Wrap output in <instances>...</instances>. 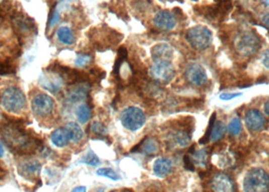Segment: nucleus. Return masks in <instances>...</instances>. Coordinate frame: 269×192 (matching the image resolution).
<instances>
[{"instance_id": "7", "label": "nucleus", "mask_w": 269, "mask_h": 192, "mask_svg": "<svg viewBox=\"0 0 269 192\" xmlns=\"http://www.w3.org/2000/svg\"><path fill=\"white\" fill-rule=\"evenodd\" d=\"M120 122L123 128H125L126 130L136 132L145 125L146 116L142 110L134 107H129L122 111L120 115Z\"/></svg>"}, {"instance_id": "33", "label": "nucleus", "mask_w": 269, "mask_h": 192, "mask_svg": "<svg viewBox=\"0 0 269 192\" xmlns=\"http://www.w3.org/2000/svg\"><path fill=\"white\" fill-rule=\"evenodd\" d=\"M92 61V56L88 55V54H80L77 56L76 60H75V64L77 67L80 68H84L86 66H88Z\"/></svg>"}, {"instance_id": "29", "label": "nucleus", "mask_w": 269, "mask_h": 192, "mask_svg": "<svg viewBox=\"0 0 269 192\" xmlns=\"http://www.w3.org/2000/svg\"><path fill=\"white\" fill-rule=\"evenodd\" d=\"M15 73H16V68L10 61L7 60L5 62H0V76L11 75Z\"/></svg>"}, {"instance_id": "42", "label": "nucleus", "mask_w": 269, "mask_h": 192, "mask_svg": "<svg viewBox=\"0 0 269 192\" xmlns=\"http://www.w3.org/2000/svg\"><path fill=\"white\" fill-rule=\"evenodd\" d=\"M5 155V149H4V146L3 144L0 143V158H3Z\"/></svg>"}, {"instance_id": "36", "label": "nucleus", "mask_w": 269, "mask_h": 192, "mask_svg": "<svg viewBox=\"0 0 269 192\" xmlns=\"http://www.w3.org/2000/svg\"><path fill=\"white\" fill-rule=\"evenodd\" d=\"M262 64L265 68L269 69V49H267L262 55Z\"/></svg>"}, {"instance_id": "37", "label": "nucleus", "mask_w": 269, "mask_h": 192, "mask_svg": "<svg viewBox=\"0 0 269 192\" xmlns=\"http://www.w3.org/2000/svg\"><path fill=\"white\" fill-rule=\"evenodd\" d=\"M241 93H230V94H222L220 96V99L223 100V101H230V100H233L235 98H238V96H240Z\"/></svg>"}, {"instance_id": "43", "label": "nucleus", "mask_w": 269, "mask_h": 192, "mask_svg": "<svg viewBox=\"0 0 269 192\" xmlns=\"http://www.w3.org/2000/svg\"><path fill=\"white\" fill-rule=\"evenodd\" d=\"M122 192H133V191L130 189H124V190H122Z\"/></svg>"}, {"instance_id": "45", "label": "nucleus", "mask_w": 269, "mask_h": 192, "mask_svg": "<svg viewBox=\"0 0 269 192\" xmlns=\"http://www.w3.org/2000/svg\"><path fill=\"white\" fill-rule=\"evenodd\" d=\"M3 2H4V0H0V4H2V3H3Z\"/></svg>"}, {"instance_id": "9", "label": "nucleus", "mask_w": 269, "mask_h": 192, "mask_svg": "<svg viewBox=\"0 0 269 192\" xmlns=\"http://www.w3.org/2000/svg\"><path fill=\"white\" fill-rule=\"evenodd\" d=\"M184 74L187 82L194 87L204 86L208 81V75L205 68L197 63L187 65Z\"/></svg>"}, {"instance_id": "41", "label": "nucleus", "mask_w": 269, "mask_h": 192, "mask_svg": "<svg viewBox=\"0 0 269 192\" xmlns=\"http://www.w3.org/2000/svg\"><path fill=\"white\" fill-rule=\"evenodd\" d=\"M264 111H265L266 115L269 116V101L266 102V104H265V106H264Z\"/></svg>"}, {"instance_id": "44", "label": "nucleus", "mask_w": 269, "mask_h": 192, "mask_svg": "<svg viewBox=\"0 0 269 192\" xmlns=\"http://www.w3.org/2000/svg\"><path fill=\"white\" fill-rule=\"evenodd\" d=\"M97 192H103V189H102V188H101V189H99V190H98V191H97Z\"/></svg>"}, {"instance_id": "22", "label": "nucleus", "mask_w": 269, "mask_h": 192, "mask_svg": "<svg viewBox=\"0 0 269 192\" xmlns=\"http://www.w3.org/2000/svg\"><path fill=\"white\" fill-rule=\"evenodd\" d=\"M57 38L64 45L71 46L75 43V36H74L72 30L67 28V27H61L58 29Z\"/></svg>"}, {"instance_id": "8", "label": "nucleus", "mask_w": 269, "mask_h": 192, "mask_svg": "<svg viewBox=\"0 0 269 192\" xmlns=\"http://www.w3.org/2000/svg\"><path fill=\"white\" fill-rule=\"evenodd\" d=\"M32 109L36 116L40 118H47L52 115L55 110V101L48 94L40 93L34 98Z\"/></svg>"}, {"instance_id": "31", "label": "nucleus", "mask_w": 269, "mask_h": 192, "mask_svg": "<svg viewBox=\"0 0 269 192\" xmlns=\"http://www.w3.org/2000/svg\"><path fill=\"white\" fill-rule=\"evenodd\" d=\"M229 133L233 136H239L242 131V124L239 119H233L228 127Z\"/></svg>"}, {"instance_id": "17", "label": "nucleus", "mask_w": 269, "mask_h": 192, "mask_svg": "<svg viewBox=\"0 0 269 192\" xmlns=\"http://www.w3.org/2000/svg\"><path fill=\"white\" fill-rule=\"evenodd\" d=\"M151 55L154 61H158V60L170 61L173 57V50L171 46H169L168 44L161 43L152 48Z\"/></svg>"}, {"instance_id": "20", "label": "nucleus", "mask_w": 269, "mask_h": 192, "mask_svg": "<svg viewBox=\"0 0 269 192\" xmlns=\"http://www.w3.org/2000/svg\"><path fill=\"white\" fill-rule=\"evenodd\" d=\"M172 168H173V164L167 158H159L155 161L153 165L154 173L159 177H165L169 175L172 171Z\"/></svg>"}, {"instance_id": "3", "label": "nucleus", "mask_w": 269, "mask_h": 192, "mask_svg": "<svg viewBox=\"0 0 269 192\" xmlns=\"http://www.w3.org/2000/svg\"><path fill=\"white\" fill-rule=\"evenodd\" d=\"M243 187L245 192H268L269 175L262 168L250 169L244 178Z\"/></svg>"}, {"instance_id": "28", "label": "nucleus", "mask_w": 269, "mask_h": 192, "mask_svg": "<svg viewBox=\"0 0 269 192\" xmlns=\"http://www.w3.org/2000/svg\"><path fill=\"white\" fill-rule=\"evenodd\" d=\"M81 163H84V164H87V165H90V166H98L99 165V158L92 152V151H89L86 153L85 156L82 157V159L80 160Z\"/></svg>"}, {"instance_id": "34", "label": "nucleus", "mask_w": 269, "mask_h": 192, "mask_svg": "<svg viewBox=\"0 0 269 192\" xmlns=\"http://www.w3.org/2000/svg\"><path fill=\"white\" fill-rule=\"evenodd\" d=\"M90 75H92L95 79H97L98 81L102 80L105 77V72L101 69H99L98 67H94L92 69H90Z\"/></svg>"}, {"instance_id": "25", "label": "nucleus", "mask_w": 269, "mask_h": 192, "mask_svg": "<svg viewBox=\"0 0 269 192\" xmlns=\"http://www.w3.org/2000/svg\"><path fill=\"white\" fill-rule=\"evenodd\" d=\"M76 117L82 124L87 123L91 119V109L87 105H80L76 110Z\"/></svg>"}, {"instance_id": "10", "label": "nucleus", "mask_w": 269, "mask_h": 192, "mask_svg": "<svg viewBox=\"0 0 269 192\" xmlns=\"http://www.w3.org/2000/svg\"><path fill=\"white\" fill-rule=\"evenodd\" d=\"M211 188L213 192H236L234 180L225 173H218L213 176Z\"/></svg>"}, {"instance_id": "1", "label": "nucleus", "mask_w": 269, "mask_h": 192, "mask_svg": "<svg viewBox=\"0 0 269 192\" xmlns=\"http://www.w3.org/2000/svg\"><path fill=\"white\" fill-rule=\"evenodd\" d=\"M0 138L17 155H32L41 146V141L25 130L24 122H9L0 127Z\"/></svg>"}, {"instance_id": "4", "label": "nucleus", "mask_w": 269, "mask_h": 192, "mask_svg": "<svg viewBox=\"0 0 269 192\" xmlns=\"http://www.w3.org/2000/svg\"><path fill=\"white\" fill-rule=\"evenodd\" d=\"M0 103L6 111L14 114L21 113L27 106L25 93L19 87L15 86L9 87L3 92L0 96Z\"/></svg>"}, {"instance_id": "11", "label": "nucleus", "mask_w": 269, "mask_h": 192, "mask_svg": "<svg viewBox=\"0 0 269 192\" xmlns=\"http://www.w3.org/2000/svg\"><path fill=\"white\" fill-rule=\"evenodd\" d=\"M13 25L15 27V31L19 36L27 37L36 33V25L35 23L25 15L17 14L13 17Z\"/></svg>"}, {"instance_id": "14", "label": "nucleus", "mask_w": 269, "mask_h": 192, "mask_svg": "<svg viewBox=\"0 0 269 192\" xmlns=\"http://www.w3.org/2000/svg\"><path fill=\"white\" fill-rule=\"evenodd\" d=\"M245 123L248 129L254 132L261 131L266 126V119L257 110H250L245 115Z\"/></svg>"}, {"instance_id": "13", "label": "nucleus", "mask_w": 269, "mask_h": 192, "mask_svg": "<svg viewBox=\"0 0 269 192\" xmlns=\"http://www.w3.org/2000/svg\"><path fill=\"white\" fill-rule=\"evenodd\" d=\"M90 84L88 83H79L71 85L70 88H68L66 98L70 103L77 104L80 102H83L89 93Z\"/></svg>"}, {"instance_id": "35", "label": "nucleus", "mask_w": 269, "mask_h": 192, "mask_svg": "<svg viewBox=\"0 0 269 192\" xmlns=\"http://www.w3.org/2000/svg\"><path fill=\"white\" fill-rule=\"evenodd\" d=\"M183 162H184V167L186 170H189V171H194V164H193V161L191 160V158L188 156V155H185L184 158H183Z\"/></svg>"}, {"instance_id": "5", "label": "nucleus", "mask_w": 269, "mask_h": 192, "mask_svg": "<svg viewBox=\"0 0 269 192\" xmlns=\"http://www.w3.org/2000/svg\"><path fill=\"white\" fill-rule=\"evenodd\" d=\"M189 46L195 51L208 49L213 42L212 32L205 26H195L190 28L185 35Z\"/></svg>"}, {"instance_id": "32", "label": "nucleus", "mask_w": 269, "mask_h": 192, "mask_svg": "<svg viewBox=\"0 0 269 192\" xmlns=\"http://www.w3.org/2000/svg\"><path fill=\"white\" fill-rule=\"evenodd\" d=\"M96 174L99 175V176H104V177H107L111 180H114V181H117L120 179V177L111 169V168H100L96 171Z\"/></svg>"}, {"instance_id": "12", "label": "nucleus", "mask_w": 269, "mask_h": 192, "mask_svg": "<svg viewBox=\"0 0 269 192\" xmlns=\"http://www.w3.org/2000/svg\"><path fill=\"white\" fill-rule=\"evenodd\" d=\"M40 84L43 88L49 90L50 92L54 94H57L63 89L65 82L57 73L48 71V72H44L41 75Z\"/></svg>"}, {"instance_id": "15", "label": "nucleus", "mask_w": 269, "mask_h": 192, "mask_svg": "<svg viewBox=\"0 0 269 192\" xmlns=\"http://www.w3.org/2000/svg\"><path fill=\"white\" fill-rule=\"evenodd\" d=\"M153 23L158 29L162 31H171L175 28L177 21L175 16L170 12L161 11L155 16Z\"/></svg>"}, {"instance_id": "19", "label": "nucleus", "mask_w": 269, "mask_h": 192, "mask_svg": "<svg viewBox=\"0 0 269 192\" xmlns=\"http://www.w3.org/2000/svg\"><path fill=\"white\" fill-rule=\"evenodd\" d=\"M168 137H169L171 144H174V146H178L180 148L188 146V144L190 143V140H191L190 134L183 129L172 131L168 135Z\"/></svg>"}, {"instance_id": "23", "label": "nucleus", "mask_w": 269, "mask_h": 192, "mask_svg": "<svg viewBox=\"0 0 269 192\" xmlns=\"http://www.w3.org/2000/svg\"><path fill=\"white\" fill-rule=\"evenodd\" d=\"M66 129L70 135V140L74 143H77L79 141H81L84 137V133L82 131V129L80 128V126L76 123H68L66 126Z\"/></svg>"}, {"instance_id": "38", "label": "nucleus", "mask_w": 269, "mask_h": 192, "mask_svg": "<svg viewBox=\"0 0 269 192\" xmlns=\"http://www.w3.org/2000/svg\"><path fill=\"white\" fill-rule=\"evenodd\" d=\"M263 25L266 27V29L269 31V14H266L262 19Z\"/></svg>"}, {"instance_id": "40", "label": "nucleus", "mask_w": 269, "mask_h": 192, "mask_svg": "<svg viewBox=\"0 0 269 192\" xmlns=\"http://www.w3.org/2000/svg\"><path fill=\"white\" fill-rule=\"evenodd\" d=\"M6 176H7V171L3 167H0V180L5 179Z\"/></svg>"}, {"instance_id": "21", "label": "nucleus", "mask_w": 269, "mask_h": 192, "mask_svg": "<svg viewBox=\"0 0 269 192\" xmlns=\"http://www.w3.org/2000/svg\"><path fill=\"white\" fill-rule=\"evenodd\" d=\"M51 141L55 146H57L59 148H63V147H66L71 140H70V135H69L67 129L66 128H59L52 133Z\"/></svg>"}, {"instance_id": "6", "label": "nucleus", "mask_w": 269, "mask_h": 192, "mask_svg": "<svg viewBox=\"0 0 269 192\" xmlns=\"http://www.w3.org/2000/svg\"><path fill=\"white\" fill-rule=\"evenodd\" d=\"M149 74L153 81L158 84H168L175 77V69L170 61H154L149 69Z\"/></svg>"}, {"instance_id": "2", "label": "nucleus", "mask_w": 269, "mask_h": 192, "mask_svg": "<svg viewBox=\"0 0 269 192\" xmlns=\"http://www.w3.org/2000/svg\"><path fill=\"white\" fill-rule=\"evenodd\" d=\"M234 47L238 54L249 57L256 54L261 48V39L255 32H241L235 38Z\"/></svg>"}, {"instance_id": "30", "label": "nucleus", "mask_w": 269, "mask_h": 192, "mask_svg": "<svg viewBox=\"0 0 269 192\" xmlns=\"http://www.w3.org/2000/svg\"><path fill=\"white\" fill-rule=\"evenodd\" d=\"M216 116H217V115L214 113L213 116L211 117V120H210V123H209V126H208V130H207V133H206V135L204 136V138L199 140V144H200V145H206V144H208V143L210 142V140H211V135H212V131H213V127H214V124H215V122H216Z\"/></svg>"}, {"instance_id": "24", "label": "nucleus", "mask_w": 269, "mask_h": 192, "mask_svg": "<svg viewBox=\"0 0 269 192\" xmlns=\"http://www.w3.org/2000/svg\"><path fill=\"white\" fill-rule=\"evenodd\" d=\"M226 131H227V127L223 122H215L214 127H213V131H212V135H211V140L213 142L220 141L221 139L224 138Z\"/></svg>"}, {"instance_id": "27", "label": "nucleus", "mask_w": 269, "mask_h": 192, "mask_svg": "<svg viewBox=\"0 0 269 192\" xmlns=\"http://www.w3.org/2000/svg\"><path fill=\"white\" fill-rule=\"evenodd\" d=\"M191 155H193V164H198L201 166H206V162L208 159V151L205 149L198 150V151H194V153H192Z\"/></svg>"}, {"instance_id": "39", "label": "nucleus", "mask_w": 269, "mask_h": 192, "mask_svg": "<svg viewBox=\"0 0 269 192\" xmlns=\"http://www.w3.org/2000/svg\"><path fill=\"white\" fill-rule=\"evenodd\" d=\"M72 192H86V188L84 186H78L72 190Z\"/></svg>"}, {"instance_id": "26", "label": "nucleus", "mask_w": 269, "mask_h": 192, "mask_svg": "<svg viewBox=\"0 0 269 192\" xmlns=\"http://www.w3.org/2000/svg\"><path fill=\"white\" fill-rule=\"evenodd\" d=\"M90 130L97 137H106L107 135V130L105 126L100 122H93L90 126Z\"/></svg>"}, {"instance_id": "16", "label": "nucleus", "mask_w": 269, "mask_h": 192, "mask_svg": "<svg viewBox=\"0 0 269 192\" xmlns=\"http://www.w3.org/2000/svg\"><path fill=\"white\" fill-rule=\"evenodd\" d=\"M41 164L37 161H26L19 165V173L27 179H37L41 172Z\"/></svg>"}, {"instance_id": "18", "label": "nucleus", "mask_w": 269, "mask_h": 192, "mask_svg": "<svg viewBox=\"0 0 269 192\" xmlns=\"http://www.w3.org/2000/svg\"><path fill=\"white\" fill-rule=\"evenodd\" d=\"M134 151L141 152L148 156H153L157 154V152L159 151V145L155 139L147 137L131 150V152H134Z\"/></svg>"}]
</instances>
